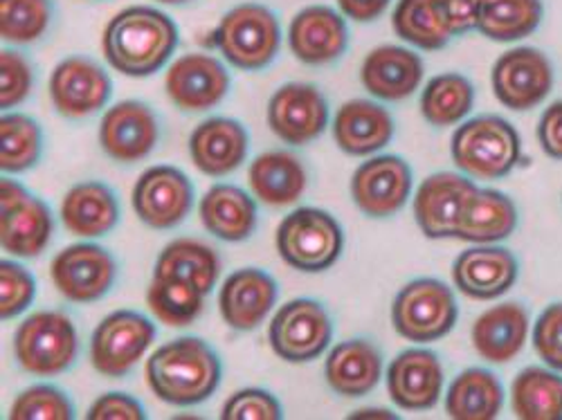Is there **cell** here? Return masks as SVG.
I'll return each mask as SVG.
<instances>
[{
  "instance_id": "6da1fadb",
  "label": "cell",
  "mask_w": 562,
  "mask_h": 420,
  "mask_svg": "<svg viewBox=\"0 0 562 420\" xmlns=\"http://www.w3.org/2000/svg\"><path fill=\"white\" fill-rule=\"evenodd\" d=\"M176 23L154 8H128L109 21L102 34V53L109 66L126 77H151L173 55Z\"/></svg>"
},
{
  "instance_id": "7a4b0ae2",
  "label": "cell",
  "mask_w": 562,
  "mask_h": 420,
  "mask_svg": "<svg viewBox=\"0 0 562 420\" xmlns=\"http://www.w3.org/2000/svg\"><path fill=\"white\" fill-rule=\"evenodd\" d=\"M223 366L214 349L201 338H176L147 360V383L169 405L192 407L214 396Z\"/></svg>"
},
{
  "instance_id": "3957f363",
  "label": "cell",
  "mask_w": 562,
  "mask_h": 420,
  "mask_svg": "<svg viewBox=\"0 0 562 420\" xmlns=\"http://www.w3.org/2000/svg\"><path fill=\"white\" fill-rule=\"evenodd\" d=\"M454 164L477 180H499L520 162V135L506 120L484 115L465 122L452 137Z\"/></svg>"
},
{
  "instance_id": "277c9868",
  "label": "cell",
  "mask_w": 562,
  "mask_h": 420,
  "mask_svg": "<svg viewBox=\"0 0 562 420\" xmlns=\"http://www.w3.org/2000/svg\"><path fill=\"white\" fill-rule=\"evenodd\" d=\"M14 353L23 371L41 378H55L68 371L79 355V333L61 310L30 315L14 336Z\"/></svg>"
},
{
  "instance_id": "5b68a950",
  "label": "cell",
  "mask_w": 562,
  "mask_h": 420,
  "mask_svg": "<svg viewBox=\"0 0 562 420\" xmlns=\"http://www.w3.org/2000/svg\"><path fill=\"white\" fill-rule=\"evenodd\" d=\"M345 248L340 223L315 207H300L277 227V252L291 268L322 272L331 268Z\"/></svg>"
},
{
  "instance_id": "8992f818",
  "label": "cell",
  "mask_w": 562,
  "mask_h": 420,
  "mask_svg": "<svg viewBox=\"0 0 562 420\" xmlns=\"http://www.w3.org/2000/svg\"><path fill=\"white\" fill-rule=\"evenodd\" d=\"M214 45L234 68L261 70L279 55V21L263 5H239L223 16L214 32Z\"/></svg>"
},
{
  "instance_id": "52a82bcc",
  "label": "cell",
  "mask_w": 562,
  "mask_h": 420,
  "mask_svg": "<svg viewBox=\"0 0 562 420\" xmlns=\"http://www.w3.org/2000/svg\"><path fill=\"white\" fill-rule=\"evenodd\" d=\"M459 308L452 291L437 279H416L394 299L392 321L401 338L409 342H437L457 323Z\"/></svg>"
},
{
  "instance_id": "ba28073f",
  "label": "cell",
  "mask_w": 562,
  "mask_h": 420,
  "mask_svg": "<svg viewBox=\"0 0 562 420\" xmlns=\"http://www.w3.org/2000/svg\"><path fill=\"white\" fill-rule=\"evenodd\" d=\"M0 243L12 257L34 259L48 248L55 220L50 207L12 178L0 182Z\"/></svg>"
},
{
  "instance_id": "9c48e42d",
  "label": "cell",
  "mask_w": 562,
  "mask_h": 420,
  "mask_svg": "<svg viewBox=\"0 0 562 420\" xmlns=\"http://www.w3.org/2000/svg\"><path fill=\"white\" fill-rule=\"evenodd\" d=\"M156 340V323L135 310H115L90 338V362L106 378H124Z\"/></svg>"
},
{
  "instance_id": "30bf717a",
  "label": "cell",
  "mask_w": 562,
  "mask_h": 420,
  "mask_svg": "<svg viewBox=\"0 0 562 420\" xmlns=\"http://www.w3.org/2000/svg\"><path fill=\"white\" fill-rule=\"evenodd\" d=\"M334 338L329 313L315 299H293L281 306L270 321L272 351L286 362L302 364L319 357Z\"/></svg>"
},
{
  "instance_id": "8fae6325",
  "label": "cell",
  "mask_w": 562,
  "mask_h": 420,
  "mask_svg": "<svg viewBox=\"0 0 562 420\" xmlns=\"http://www.w3.org/2000/svg\"><path fill=\"white\" fill-rule=\"evenodd\" d=\"M194 184L180 169L158 164L147 169L133 186V209L154 229H171L190 216Z\"/></svg>"
},
{
  "instance_id": "7c38bea8",
  "label": "cell",
  "mask_w": 562,
  "mask_h": 420,
  "mask_svg": "<svg viewBox=\"0 0 562 420\" xmlns=\"http://www.w3.org/2000/svg\"><path fill=\"white\" fill-rule=\"evenodd\" d=\"M57 291L75 304L102 299L115 284L117 263L95 243H75L61 250L50 268Z\"/></svg>"
},
{
  "instance_id": "4fadbf2b",
  "label": "cell",
  "mask_w": 562,
  "mask_h": 420,
  "mask_svg": "<svg viewBox=\"0 0 562 420\" xmlns=\"http://www.w3.org/2000/svg\"><path fill=\"white\" fill-rule=\"evenodd\" d=\"M268 126L281 143L304 147L329 126V104L311 83H284L270 98Z\"/></svg>"
},
{
  "instance_id": "5bb4252c",
  "label": "cell",
  "mask_w": 562,
  "mask_h": 420,
  "mask_svg": "<svg viewBox=\"0 0 562 420\" xmlns=\"http://www.w3.org/2000/svg\"><path fill=\"white\" fill-rule=\"evenodd\" d=\"M111 92V77L90 57H68L50 77L53 104L68 120H83L100 113L109 104Z\"/></svg>"
},
{
  "instance_id": "9a60e30c",
  "label": "cell",
  "mask_w": 562,
  "mask_h": 420,
  "mask_svg": "<svg viewBox=\"0 0 562 420\" xmlns=\"http://www.w3.org/2000/svg\"><path fill=\"white\" fill-rule=\"evenodd\" d=\"M412 192V169L398 156H376L362 162L351 178V196L371 218H387L403 209Z\"/></svg>"
},
{
  "instance_id": "2e32d148",
  "label": "cell",
  "mask_w": 562,
  "mask_h": 420,
  "mask_svg": "<svg viewBox=\"0 0 562 420\" xmlns=\"http://www.w3.org/2000/svg\"><path fill=\"white\" fill-rule=\"evenodd\" d=\"M553 86L549 59L536 48L504 53L493 68L495 98L510 111H531L544 102Z\"/></svg>"
},
{
  "instance_id": "e0dca14e",
  "label": "cell",
  "mask_w": 562,
  "mask_h": 420,
  "mask_svg": "<svg viewBox=\"0 0 562 420\" xmlns=\"http://www.w3.org/2000/svg\"><path fill=\"white\" fill-rule=\"evenodd\" d=\"M160 139V124L151 106L143 102H120L109 109L100 124L104 154L122 164H133L154 154Z\"/></svg>"
},
{
  "instance_id": "ac0fdd59",
  "label": "cell",
  "mask_w": 562,
  "mask_h": 420,
  "mask_svg": "<svg viewBox=\"0 0 562 420\" xmlns=\"http://www.w3.org/2000/svg\"><path fill=\"white\" fill-rule=\"evenodd\" d=\"M165 90L180 111L205 113L225 100L229 90V75L218 59L190 53L173 61V66L167 70Z\"/></svg>"
},
{
  "instance_id": "d6986e66",
  "label": "cell",
  "mask_w": 562,
  "mask_h": 420,
  "mask_svg": "<svg viewBox=\"0 0 562 420\" xmlns=\"http://www.w3.org/2000/svg\"><path fill=\"white\" fill-rule=\"evenodd\" d=\"M477 192L473 180L459 173H435L420 182L414 216L428 239H454L465 203Z\"/></svg>"
},
{
  "instance_id": "ffe728a7",
  "label": "cell",
  "mask_w": 562,
  "mask_h": 420,
  "mask_svg": "<svg viewBox=\"0 0 562 420\" xmlns=\"http://www.w3.org/2000/svg\"><path fill=\"white\" fill-rule=\"evenodd\" d=\"M443 389V366L437 353L407 349L387 368L390 398L407 411L432 409Z\"/></svg>"
},
{
  "instance_id": "44dd1931",
  "label": "cell",
  "mask_w": 562,
  "mask_h": 420,
  "mask_svg": "<svg viewBox=\"0 0 562 420\" xmlns=\"http://www.w3.org/2000/svg\"><path fill=\"white\" fill-rule=\"evenodd\" d=\"M279 291L274 279L259 268L232 272L218 295V308L225 323L234 331H255L277 304Z\"/></svg>"
},
{
  "instance_id": "7402d4cb",
  "label": "cell",
  "mask_w": 562,
  "mask_h": 420,
  "mask_svg": "<svg viewBox=\"0 0 562 420\" xmlns=\"http://www.w3.org/2000/svg\"><path fill=\"white\" fill-rule=\"evenodd\" d=\"M289 45L302 64L326 66L345 55L349 30L345 19L331 8H306L291 23Z\"/></svg>"
},
{
  "instance_id": "603a6c76",
  "label": "cell",
  "mask_w": 562,
  "mask_h": 420,
  "mask_svg": "<svg viewBox=\"0 0 562 420\" xmlns=\"http://www.w3.org/2000/svg\"><path fill=\"white\" fill-rule=\"evenodd\" d=\"M454 286L473 299H497L518 279V261L506 248H471L459 254L452 268Z\"/></svg>"
},
{
  "instance_id": "cb8c5ba5",
  "label": "cell",
  "mask_w": 562,
  "mask_h": 420,
  "mask_svg": "<svg viewBox=\"0 0 562 420\" xmlns=\"http://www.w3.org/2000/svg\"><path fill=\"white\" fill-rule=\"evenodd\" d=\"M248 130L229 117H212L199 124L190 137V156L205 175L221 178L237 171L248 156Z\"/></svg>"
},
{
  "instance_id": "d4e9b609",
  "label": "cell",
  "mask_w": 562,
  "mask_h": 420,
  "mask_svg": "<svg viewBox=\"0 0 562 420\" xmlns=\"http://www.w3.org/2000/svg\"><path fill=\"white\" fill-rule=\"evenodd\" d=\"M66 229L81 239H100L120 223V203L109 184L88 180L75 184L61 203Z\"/></svg>"
},
{
  "instance_id": "484cf974",
  "label": "cell",
  "mask_w": 562,
  "mask_h": 420,
  "mask_svg": "<svg viewBox=\"0 0 562 420\" xmlns=\"http://www.w3.org/2000/svg\"><path fill=\"white\" fill-rule=\"evenodd\" d=\"M362 86L383 102H401L409 98L424 79V61L412 50L398 45H383L371 50L360 70Z\"/></svg>"
},
{
  "instance_id": "4316f807",
  "label": "cell",
  "mask_w": 562,
  "mask_h": 420,
  "mask_svg": "<svg viewBox=\"0 0 562 420\" xmlns=\"http://www.w3.org/2000/svg\"><path fill=\"white\" fill-rule=\"evenodd\" d=\"M334 137L336 145L349 156L376 154L392 143L394 120L381 104L353 100L338 111Z\"/></svg>"
},
{
  "instance_id": "83f0119b",
  "label": "cell",
  "mask_w": 562,
  "mask_h": 420,
  "mask_svg": "<svg viewBox=\"0 0 562 420\" xmlns=\"http://www.w3.org/2000/svg\"><path fill=\"white\" fill-rule=\"evenodd\" d=\"M201 223L216 239L241 243L257 229V203L237 184H214L201 201Z\"/></svg>"
},
{
  "instance_id": "f1b7e54d",
  "label": "cell",
  "mask_w": 562,
  "mask_h": 420,
  "mask_svg": "<svg viewBox=\"0 0 562 420\" xmlns=\"http://www.w3.org/2000/svg\"><path fill=\"white\" fill-rule=\"evenodd\" d=\"M324 373L336 394L360 398L381 383L383 355L367 340H349L329 353Z\"/></svg>"
},
{
  "instance_id": "f546056e",
  "label": "cell",
  "mask_w": 562,
  "mask_h": 420,
  "mask_svg": "<svg viewBox=\"0 0 562 420\" xmlns=\"http://www.w3.org/2000/svg\"><path fill=\"white\" fill-rule=\"evenodd\" d=\"M529 313L520 304H499L486 310L473 326V344L486 362H510L525 349Z\"/></svg>"
},
{
  "instance_id": "4dcf8cb0",
  "label": "cell",
  "mask_w": 562,
  "mask_h": 420,
  "mask_svg": "<svg viewBox=\"0 0 562 420\" xmlns=\"http://www.w3.org/2000/svg\"><path fill=\"white\" fill-rule=\"evenodd\" d=\"M252 194L270 207H289L306 192V169L291 151H268L250 164Z\"/></svg>"
},
{
  "instance_id": "1f68e13d",
  "label": "cell",
  "mask_w": 562,
  "mask_h": 420,
  "mask_svg": "<svg viewBox=\"0 0 562 420\" xmlns=\"http://www.w3.org/2000/svg\"><path fill=\"white\" fill-rule=\"evenodd\" d=\"M518 209L513 201L495 190H477L459 218L454 239L465 243H495L513 235Z\"/></svg>"
},
{
  "instance_id": "d6a6232c",
  "label": "cell",
  "mask_w": 562,
  "mask_h": 420,
  "mask_svg": "<svg viewBox=\"0 0 562 420\" xmlns=\"http://www.w3.org/2000/svg\"><path fill=\"white\" fill-rule=\"evenodd\" d=\"M502 405V383L486 368H465L459 373L446 398L448 416L454 420H493Z\"/></svg>"
},
{
  "instance_id": "836d02e7",
  "label": "cell",
  "mask_w": 562,
  "mask_h": 420,
  "mask_svg": "<svg viewBox=\"0 0 562 420\" xmlns=\"http://www.w3.org/2000/svg\"><path fill=\"white\" fill-rule=\"evenodd\" d=\"M154 274L190 279L205 295H210L218 282L221 259L216 250L203 241L176 239L160 252Z\"/></svg>"
},
{
  "instance_id": "e575fe53",
  "label": "cell",
  "mask_w": 562,
  "mask_h": 420,
  "mask_svg": "<svg viewBox=\"0 0 562 420\" xmlns=\"http://www.w3.org/2000/svg\"><path fill=\"white\" fill-rule=\"evenodd\" d=\"M513 411L522 420L562 418V378L555 373L531 366L525 368L510 387Z\"/></svg>"
},
{
  "instance_id": "d590c367",
  "label": "cell",
  "mask_w": 562,
  "mask_h": 420,
  "mask_svg": "<svg viewBox=\"0 0 562 420\" xmlns=\"http://www.w3.org/2000/svg\"><path fill=\"white\" fill-rule=\"evenodd\" d=\"M147 304L162 323L182 329V326L194 323L203 313L205 293L190 279L154 274L147 291Z\"/></svg>"
},
{
  "instance_id": "8d00e7d4",
  "label": "cell",
  "mask_w": 562,
  "mask_h": 420,
  "mask_svg": "<svg viewBox=\"0 0 562 420\" xmlns=\"http://www.w3.org/2000/svg\"><path fill=\"white\" fill-rule=\"evenodd\" d=\"M540 19V0H482L477 30L491 41L506 43L536 32Z\"/></svg>"
},
{
  "instance_id": "74e56055",
  "label": "cell",
  "mask_w": 562,
  "mask_h": 420,
  "mask_svg": "<svg viewBox=\"0 0 562 420\" xmlns=\"http://www.w3.org/2000/svg\"><path fill=\"white\" fill-rule=\"evenodd\" d=\"M475 88L465 77L446 72L435 77L420 95V113L432 126H452L471 113Z\"/></svg>"
},
{
  "instance_id": "f35d334b",
  "label": "cell",
  "mask_w": 562,
  "mask_h": 420,
  "mask_svg": "<svg viewBox=\"0 0 562 420\" xmlns=\"http://www.w3.org/2000/svg\"><path fill=\"white\" fill-rule=\"evenodd\" d=\"M0 167L5 173L30 171L43 154L41 126L21 113H8L0 120Z\"/></svg>"
},
{
  "instance_id": "ab89813d",
  "label": "cell",
  "mask_w": 562,
  "mask_h": 420,
  "mask_svg": "<svg viewBox=\"0 0 562 420\" xmlns=\"http://www.w3.org/2000/svg\"><path fill=\"white\" fill-rule=\"evenodd\" d=\"M392 25L403 41L420 50H439L452 38L432 0H398Z\"/></svg>"
},
{
  "instance_id": "60d3db41",
  "label": "cell",
  "mask_w": 562,
  "mask_h": 420,
  "mask_svg": "<svg viewBox=\"0 0 562 420\" xmlns=\"http://www.w3.org/2000/svg\"><path fill=\"white\" fill-rule=\"evenodd\" d=\"M53 21L50 0H0V34L16 45L38 41Z\"/></svg>"
},
{
  "instance_id": "b9f144b4",
  "label": "cell",
  "mask_w": 562,
  "mask_h": 420,
  "mask_svg": "<svg viewBox=\"0 0 562 420\" xmlns=\"http://www.w3.org/2000/svg\"><path fill=\"white\" fill-rule=\"evenodd\" d=\"M12 420H70L75 418L72 400L66 391L50 385H34L16 396L12 409Z\"/></svg>"
},
{
  "instance_id": "7bdbcfd3",
  "label": "cell",
  "mask_w": 562,
  "mask_h": 420,
  "mask_svg": "<svg viewBox=\"0 0 562 420\" xmlns=\"http://www.w3.org/2000/svg\"><path fill=\"white\" fill-rule=\"evenodd\" d=\"M36 295V282L27 268L16 261L0 263V315L14 319L25 313Z\"/></svg>"
},
{
  "instance_id": "ee69618b",
  "label": "cell",
  "mask_w": 562,
  "mask_h": 420,
  "mask_svg": "<svg viewBox=\"0 0 562 420\" xmlns=\"http://www.w3.org/2000/svg\"><path fill=\"white\" fill-rule=\"evenodd\" d=\"M0 72H3V77H0L3 79L0 81V106H3V111L16 109L32 92V66L21 53L5 50L3 57H0Z\"/></svg>"
},
{
  "instance_id": "f6af8a7d",
  "label": "cell",
  "mask_w": 562,
  "mask_h": 420,
  "mask_svg": "<svg viewBox=\"0 0 562 420\" xmlns=\"http://www.w3.org/2000/svg\"><path fill=\"white\" fill-rule=\"evenodd\" d=\"M223 420H279L281 405L279 400L263 389H244L229 396L223 405Z\"/></svg>"
},
{
  "instance_id": "bcb514c9",
  "label": "cell",
  "mask_w": 562,
  "mask_h": 420,
  "mask_svg": "<svg viewBox=\"0 0 562 420\" xmlns=\"http://www.w3.org/2000/svg\"><path fill=\"white\" fill-rule=\"evenodd\" d=\"M538 355L555 371H562V304H551L533 329Z\"/></svg>"
},
{
  "instance_id": "7dc6e473",
  "label": "cell",
  "mask_w": 562,
  "mask_h": 420,
  "mask_svg": "<svg viewBox=\"0 0 562 420\" xmlns=\"http://www.w3.org/2000/svg\"><path fill=\"white\" fill-rule=\"evenodd\" d=\"M435 10L450 34H465L477 27L482 0H432Z\"/></svg>"
},
{
  "instance_id": "c3c4849f",
  "label": "cell",
  "mask_w": 562,
  "mask_h": 420,
  "mask_svg": "<svg viewBox=\"0 0 562 420\" xmlns=\"http://www.w3.org/2000/svg\"><path fill=\"white\" fill-rule=\"evenodd\" d=\"M143 418H147L143 405L122 391L104 394L88 409V420H143Z\"/></svg>"
},
{
  "instance_id": "681fc988",
  "label": "cell",
  "mask_w": 562,
  "mask_h": 420,
  "mask_svg": "<svg viewBox=\"0 0 562 420\" xmlns=\"http://www.w3.org/2000/svg\"><path fill=\"white\" fill-rule=\"evenodd\" d=\"M538 137L544 154L555 160H562V102L551 104L540 117Z\"/></svg>"
},
{
  "instance_id": "f907efd6",
  "label": "cell",
  "mask_w": 562,
  "mask_h": 420,
  "mask_svg": "<svg viewBox=\"0 0 562 420\" xmlns=\"http://www.w3.org/2000/svg\"><path fill=\"white\" fill-rule=\"evenodd\" d=\"M338 5L345 16L358 23H371L387 10L390 0H338Z\"/></svg>"
},
{
  "instance_id": "816d5d0a",
  "label": "cell",
  "mask_w": 562,
  "mask_h": 420,
  "mask_svg": "<svg viewBox=\"0 0 562 420\" xmlns=\"http://www.w3.org/2000/svg\"><path fill=\"white\" fill-rule=\"evenodd\" d=\"M358 416H376V418H392V411H358Z\"/></svg>"
},
{
  "instance_id": "f5cc1de1",
  "label": "cell",
  "mask_w": 562,
  "mask_h": 420,
  "mask_svg": "<svg viewBox=\"0 0 562 420\" xmlns=\"http://www.w3.org/2000/svg\"><path fill=\"white\" fill-rule=\"evenodd\" d=\"M158 3H165V5H182V3H190V0H158Z\"/></svg>"
}]
</instances>
